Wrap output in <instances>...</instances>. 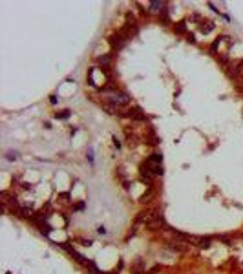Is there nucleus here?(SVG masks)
<instances>
[{
    "label": "nucleus",
    "mask_w": 243,
    "mask_h": 274,
    "mask_svg": "<svg viewBox=\"0 0 243 274\" xmlns=\"http://www.w3.org/2000/svg\"><path fill=\"white\" fill-rule=\"evenodd\" d=\"M88 161L93 165V148H88Z\"/></svg>",
    "instance_id": "6e6552de"
},
{
    "label": "nucleus",
    "mask_w": 243,
    "mask_h": 274,
    "mask_svg": "<svg viewBox=\"0 0 243 274\" xmlns=\"http://www.w3.org/2000/svg\"><path fill=\"white\" fill-rule=\"evenodd\" d=\"M75 209H77V210H82V209H84V203H79L77 207H75Z\"/></svg>",
    "instance_id": "f8f14e48"
},
{
    "label": "nucleus",
    "mask_w": 243,
    "mask_h": 274,
    "mask_svg": "<svg viewBox=\"0 0 243 274\" xmlns=\"http://www.w3.org/2000/svg\"><path fill=\"white\" fill-rule=\"evenodd\" d=\"M70 115H71L70 110H60L55 113V119H70Z\"/></svg>",
    "instance_id": "7ed1b4c3"
},
{
    "label": "nucleus",
    "mask_w": 243,
    "mask_h": 274,
    "mask_svg": "<svg viewBox=\"0 0 243 274\" xmlns=\"http://www.w3.org/2000/svg\"><path fill=\"white\" fill-rule=\"evenodd\" d=\"M50 101H51V104H57V95H51Z\"/></svg>",
    "instance_id": "9b49d317"
},
{
    "label": "nucleus",
    "mask_w": 243,
    "mask_h": 274,
    "mask_svg": "<svg viewBox=\"0 0 243 274\" xmlns=\"http://www.w3.org/2000/svg\"><path fill=\"white\" fill-rule=\"evenodd\" d=\"M175 31H178V33H185V22H178V24H175Z\"/></svg>",
    "instance_id": "0eeeda50"
},
{
    "label": "nucleus",
    "mask_w": 243,
    "mask_h": 274,
    "mask_svg": "<svg viewBox=\"0 0 243 274\" xmlns=\"http://www.w3.org/2000/svg\"><path fill=\"white\" fill-rule=\"evenodd\" d=\"M197 247H201V248H208L210 243H212V238H197Z\"/></svg>",
    "instance_id": "f03ea898"
},
{
    "label": "nucleus",
    "mask_w": 243,
    "mask_h": 274,
    "mask_svg": "<svg viewBox=\"0 0 243 274\" xmlns=\"http://www.w3.org/2000/svg\"><path fill=\"white\" fill-rule=\"evenodd\" d=\"M97 232H99V234H106V228H104V227H99Z\"/></svg>",
    "instance_id": "9d476101"
},
{
    "label": "nucleus",
    "mask_w": 243,
    "mask_h": 274,
    "mask_svg": "<svg viewBox=\"0 0 243 274\" xmlns=\"http://www.w3.org/2000/svg\"><path fill=\"white\" fill-rule=\"evenodd\" d=\"M6 159L8 161H15V159H18V152H13V150L6 152Z\"/></svg>",
    "instance_id": "20e7f679"
},
{
    "label": "nucleus",
    "mask_w": 243,
    "mask_h": 274,
    "mask_svg": "<svg viewBox=\"0 0 243 274\" xmlns=\"http://www.w3.org/2000/svg\"><path fill=\"white\" fill-rule=\"evenodd\" d=\"M126 38H128V37H124V33H123V31H119V33H115L112 38H110V44H112V48H114V50H121L123 46L126 44Z\"/></svg>",
    "instance_id": "f257e3e1"
},
{
    "label": "nucleus",
    "mask_w": 243,
    "mask_h": 274,
    "mask_svg": "<svg viewBox=\"0 0 243 274\" xmlns=\"http://www.w3.org/2000/svg\"><path fill=\"white\" fill-rule=\"evenodd\" d=\"M161 8H163L161 2H150V11L152 13H157V9H161Z\"/></svg>",
    "instance_id": "39448f33"
},
{
    "label": "nucleus",
    "mask_w": 243,
    "mask_h": 274,
    "mask_svg": "<svg viewBox=\"0 0 243 274\" xmlns=\"http://www.w3.org/2000/svg\"><path fill=\"white\" fill-rule=\"evenodd\" d=\"M112 139H114V145H115V148H121V143H119V139H117V137H115V135L112 137Z\"/></svg>",
    "instance_id": "1a4fd4ad"
},
{
    "label": "nucleus",
    "mask_w": 243,
    "mask_h": 274,
    "mask_svg": "<svg viewBox=\"0 0 243 274\" xmlns=\"http://www.w3.org/2000/svg\"><path fill=\"white\" fill-rule=\"evenodd\" d=\"M97 62H99L101 66H108V64H110V55H102V57H99V59H97Z\"/></svg>",
    "instance_id": "423d86ee"
}]
</instances>
